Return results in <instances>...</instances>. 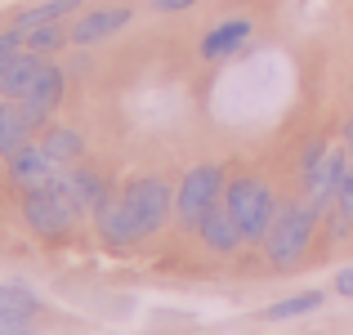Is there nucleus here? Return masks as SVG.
I'll list each match as a JSON object with an SVG mask.
<instances>
[{
  "mask_svg": "<svg viewBox=\"0 0 353 335\" xmlns=\"http://www.w3.org/2000/svg\"><path fill=\"white\" fill-rule=\"evenodd\" d=\"M313 309H322V291H300V295H291V300L268 304L264 318L268 322H286V318H300V313H313Z\"/></svg>",
  "mask_w": 353,
  "mask_h": 335,
  "instance_id": "obj_18",
  "label": "nucleus"
},
{
  "mask_svg": "<svg viewBox=\"0 0 353 335\" xmlns=\"http://www.w3.org/2000/svg\"><path fill=\"white\" fill-rule=\"evenodd\" d=\"M170 215H174L170 183L148 174V179H130L121 192H112V197L94 210V223H99L103 246L125 250V246H139L143 237H152V232H161Z\"/></svg>",
  "mask_w": 353,
  "mask_h": 335,
  "instance_id": "obj_1",
  "label": "nucleus"
},
{
  "mask_svg": "<svg viewBox=\"0 0 353 335\" xmlns=\"http://www.w3.org/2000/svg\"><path fill=\"white\" fill-rule=\"evenodd\" d=\"M0 313L36 318V313H41V300H36V291H27L23 282H5V286H0Z\"/></svg>",
  "mask_w": 353,
  "mask_h": 335,
  "instance_id": "obj_17",
  "label": "nucleus"
},
{
  "mask_svg": "<svg viewBox=\"0 0 353 335\" xmlns=\"http://www.w3.org/2000/svg\"><path fill=\"white\" fill-rule=\"evenodd\" d=\"M41 148L59 165H72V161H81V152H85V139H81L72 125H50V130H45V139H41Z\"/></svg>",
  "mask_w": 353,
  "mask_h": 335,
  "instance_id": "obj_15",
  "label": "nucleus"
},
{
  "mask_svg": "<svg viewBox=\"0 0 353 335\" xmlns=\"http://www.w3.org/2000/svg\"><path fill=\"white\" fill-rule=\"evenodd\" d=\"M224 188H228L224 165H215V161L192 165V170L183 174L179 192H174V219H179V228H192V232H197V223L206 219L219 201H224Z\"/></svg>",
  "mask_w": 353,
  "mask_h": 335,
  "instance_id": "obj_4",
  "label": "nucleus"
},
{
  "mask_svg": "<svg viewBox=\"0 0 353 335\" xmlns=\"http://www.w3.org/2000/svg\"><path fill=\"white\" fill-rule=\"evenodd\" d=\"M45 63L50 59H41V54H32V50H23L14 63H5V68H0V99H23L27 85L41 77Z\"/></svg>",
  "mask_w": 353,
  "mask_h": 335,
  "instance_id": "obj_13",
  "label": "nucleus"
},
{
  "mask_svg": "<svg viewBox=\"0 0 353 335\" xmlns=\"http://www.w3.org/2000/svg\"><path fill=\"white\" fill-rule=\"evenodd\" d=\"M0 335H36L32 318H14V313H0Z\"/></svg>",
  "mask_w": 353,
  "mask_h": 335,
  "instance_id": "obj_21",
  "label": "nucleus"
},
{
  "mask_svg": "<svg viewBox=\"0 0 353 335\" xmlns=\"http://www.w3.org/2000/svg\"><path fill=\"white\" fill-rule=\"evenodd\" d=\"M197 237L206 241V250H215V255H237V246L246 241V237H241V228H237V219L228 215L224 201H219V206L197 223Z\"/></svg>",
  "mask_w": 353,
  "mask_h": 335,
  "instance_id": "obj_12",
  "label": "nucleus"
},
{
  "mask_svg": "<svg viewBox=\"0 0 353 335\" xmlns=\"http://www.w3.org/2000/svg\"><path fill=\"white\" fill-rule=\"evenodd\" d=\"M130 9L125 5H112V9H94V14H81L77 23H72V45H99L108 41V36H117L121 27L130 23Z\"/></svg>",
  "mask_w": 353,
  "mask_h": 335,
  "instance_id": "obj_10",
  "label": "nucleus"
},
{
  "mask_svg": "<svg viewBox=\"0 0 353 335\" xmlns=\"http://www.w3.org/2000/svg\"><path fill=\"white\" fill-rule=\"evenodd\" d=\"M250 32H255V23H250V18H224V23H215L206 36H201V59H210V63L233 59L241 45L250 41Z\"/></svg>",
  "mask_w": 353,
  "mask_h": 335,
  "instance_id": "obj_9",
  "label": "nucleus"
},
{
  "mask_svg": "<svg viewBox=\"0 0 353 335\" xmlns=\"http://www.w3.org/2000/svg\"><path fill=\"white\" fill-rule=\"evenodd\" d=\"M23 215H27V223H32L41 237H50V241H59V237H68L72 228H77V206H72L68 197H63L59 188H36V192H27L23 197Z\"/></svg>",
  "mask_w": 353,
  "mask_h": 335,
  "instance_id": "obj_5",
  "label": "nucleus"
},
{
  "mask_svg": "<svg viewBox=\"0 0 353 335\" xmlns=\"http://www.w3.org/2000/svg\"><path fill=\"white\" fill-rule=\"evenodd\" d=\"M63 165L54 161L50 152H45L41 143H27L18 156H9V179L18 183L23 192H36V188H50L54 179H59Z\"/></svg>",
  "mask_w": 353,
  "mask_h": 335,
  "instance_id": "obj_8",
  "label": "nucleus"
},
{
  "mask_svg": "<svg viewBox=\"0 0 353 335\" xmlns=\"http://www.w3.org/2000/svg\"><path fill=\"white\" fill-rule=\"evenodd\" d=\"M349 165H353L349 148H331L327 161H322L318 170L304 179V192H309V201H313L318 210H331V206H336V192H340V183H345Z\"/></svg>",
  "mask_w": 353,
  "mask_h": 335,
  "instance_id": "obj_7",
  "label": "nucleus"
},
{
  "mask_svg": "<svg viewBox=\"0 0 353 335\" xmlns=\"http://www.w3.org/2000/svg\"><path fill=\"white\" fill-rule=\"evenodd\" d=\"M322 210L313 206L309 197L304 201H286V206H277L273 223H268V237H264V255L273 268H295L304 259V250H309L313 241V228H318Z\"/></svg>",
  "mask_w": 353,
  "mask_h": 335,
  "instance_id": "obj_2",
  "label": "nucleus"
},
{
  "mask_svg": "<svg viewBox=\"0 0 353 335\" xmlns=\"http://www.w3.org/2000/svg\"><path fill=\"white\" fill-rule=\"evenodd\" d=\"M23 50H27L23 32H18V27H5V32H0V68H5V63H14Z\"/></svg>",
  "mask_w": 353,
  "mask_h": 335,
  "instance_id": "obj_19",
  "label": "nucleus"
},
{
  "mask_svg": "<svg viewBox=\"0 0 353 335\" xmlns=\"http://www.w3.org/2000/svg\"><path fill=\"white\" fill-rule=\"evenodd\" d=\"M224 206H228V215L237 219V228H241L246 241H264L268 237V223L277 215V197L259 174H237V179H228Z\"/></svg>",
  "mask_w": 353,
  "mask_h": 335,
  "instance_id": "obj_3",
  "label": "nucleus"
},
{
  "mask_svg": "<svg viewBox=\"0 0 353 335\" xmlns=\"http://www.w3.org/2000/svg\"><path fill=\"white\" fill-rule=\"evenodd\" d=\"M336 291H340V295H349V300H353V264H349L345 273L336 277Z\"/></svg>",
  "mask_w": 353,
  "mask_h": 335,
  "instance_id": "obj_23",
  "label": "nucleus"
},
{
  "mask_svg": "<svg viewBox=\"0 0 353 335\" xmlns=\"http://www.w3.org/2000/svg\"><path fill=\"white\" fill-rule=\"evenodd\" d=\"M27 50L41 54V59H50V54H59L63 45H72V27L68 23H45V27H32V32H23Z\"/></svg>",
  "mask_w": 353,
  "mask_h": 335,
  "instance_id": "obj_16",
  "label": "nucleus"
},
{
  "mask_svg": "<svg viewBox=\"0 0 353 335\" xmlns=\"http://www.w3.org/2000/svg\"><path fill=\"white\" fill-rule=\"evenodd\" d=\"M77 9H81V0H41V5L23 9V14L14 18V27L18 32H32V27H45V23H68Z\"/></svg>",
  "mask_w": 353,
  "mask_h": 335,
  "instance_id": "obj_14",
  "label": "nucleus"
},
{
  "mask_svg": "<svg viewBox=\"0 0 353 335\" xmlns=\"http://www.w3.org/2000/svg\"><path fill=\"white\" fill-rule=\"evenodd\" d=\"M336 215L353 223V165H349V174H345V183H340V192H336Z\"/></svg>",
  "mask_w": 353,
  "mask_h": 335,
  "instance_id": "obj_20",
  "label": "nucleus"
},
{
  "mask_svg": "<svg viewBox=\"0 0 353 335\" xmlns=\"http://www.w3.org/2000/svg\"><path fill=\"white\" fill-rule=\"evenodd\" d=\"M197 0H152V9L157 14H179V9H192Z\"/></svg>",
  "mask_w": 353,
  "mask_h": 335,
  "instance_id": "obj_22",
  "label": "nucleus"
},
{
  "mask_svg": "<svg viewBox=\"0 0 353 335\" xmlns=\"http://www.w3.org/2000/svg\"><path fill=\"white\" fill-rule=\"evenodd\" d=\"M345 148H349V156H353V121L345 125Z\"/></svg>",
  "mask_w": 353,
  "mask_h": 335,
  "instance_id": "obj_24",
  "label": "nucleus"
},
{
  "mask_svg": "<svg viewBox=\"0 0 353 335\" xmlns=\"http://www.w3.org/2000/svg\"><path fill=\"white\" fill-rule=\"evenodd\" d=\"M63 90H68V77H63V68H59V63H45L41 77H36L32 85H27V94L18 99V103L27 108V116H32L36 130L50 125V116H54V112H59V103H63Z\"/></svg>",
  "mask_w": 353,
  "mask_h": 335,
  "instance_id": "obj_6",
  "label": "nucleus"
},
{
  "mask_svg": "<svg viewBox=\"0 0 353 335\" xmlns=\"http://www.w3.org/2000/svg\"><path fill=\"white\" fill-rule=\"evenodd\" d=\"M32 134H36V125H32V116H27V108L18 103V99H5L0 103V156H18L27 143H32Z\"/></svg>",
  "mask_w": 353,
  "mask_h": 335,
  "instance_id": "obj_11",
  "label": "nucleus"
}]
</instances>
